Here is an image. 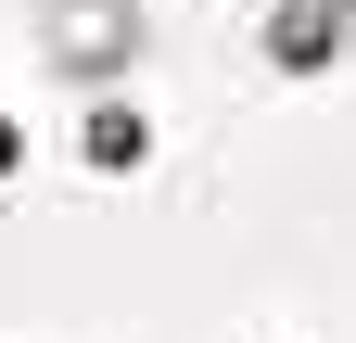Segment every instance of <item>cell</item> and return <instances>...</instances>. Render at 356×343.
Masks as SVG:
<instances>
[{
	"label": "cell",
	"mask_w": 356,
	"mask_h": 343,
	"mask_svg": "<svg viewBox=\"0 0 356 343\" xmlns=\"http://www.w3.org/2000/svg\"><path fill=\"white\" fill-rule=\"evenodd\" d=\"M115 51H127V13H115V0H64V64H76V76H102Z\"/></svg>",
	"instance_id": "obj_1"
}]
</instances>
